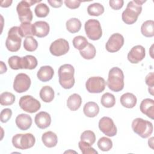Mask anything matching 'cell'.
<instances>
[{
  "mask_svg": "<svg viewBox=\"0 0 154 154\" xmlns=\"http://www.w3.org/2000/svg\"><path fill=\"white\" fill-rule=\"evenodd\" d=\"M146 1L134 0L128 2L122 14V20L128 25L134 23L142 11V4Z\"/></svg>",
  "mask_w": 154,
  "mask_h": 154,
  "instance_id": "cell-1",
  "label": "cell"
},
{
  "mask_svg": "<svg viewBox=\"0 0 154 154\" xmlns=\"http://www.w3.org/2000/svg\"><path fill=\"white\" fill-rule=\"evenodd\" d=\"M106 84L112 91L119 92L122 90L124 88V74L123 71L117 67L111 69L109 71Z\"/></svg>",
  "mask_w": 154,
  "mask_h": 154,
  "instance_id": "cell-2",
  "label": "cell"
},
{
  "mask_svg": "<svg viewBox=\"0 0 154 154\" xmlns=\"http://www.w3.org/2000/svg\"><path fill=\"white\" fill-rule=\"evenodd\" d=\"M75 69L71 64L61 65L58 69L59 83L65 89H70L75 84Z\"/></svg>",
  "mask_w": 154,
  "mask_h": 154,
  "instance_id": "cell-3",
  "label": "cell"
},
{
  "mask_svg": "<svg viewBox=\"0 0 154 154\" xmlns=\"http://www.w3.org/2000/svg\"><path fill=\"white\" fill-rule=\"evenodd\" d=\"M132 129L140 137L146 138L152 134L153 127L150 122L141 118H136L132 121Z\"/></svg>",
  "mask_w": 154,
  "mask_h": 154,
  "instance_id": "cell-4",
  "label": "cell"
},
{
  "mask_svg": "<svg viewBox=\"0 0 154 154\" xmlns=\"http://www.w3.org/2000/svg\"><path fill=\"white\" fill-rule=\"evenodd\" d=\"M41 1L23 0L19 2L17 5L16 10L18 14L19 20L21 23L31 22L32 20V13L30 7Z\"/></svg>",
  "mask_w": 154,
  "mask_h": 154,
  "instance_id": "cell-5",
  "label": "cell"
},
{
  "mask_svg": "<svg viewBox=\"0 0 154 154\" xmlns=\"http://www.w3.org/2000/svg\"><path fill=\"white\" fill-rule=\"evenodd\" d=\"M35 142L34 136L31 133L17 134L12 138L13 145L17 149L25 150L32 147Z\"/></svg>",
  "mask_w": 154,
  "mask_h": 154,
  "instance_id": "cell-6",
  "label": "cell"
},
{
  "mask_svg": "<svg viewBox=\"0 0 154 154\" xmlns=\"http://www.w3.org/2000/svg\"><path fill=\"white\" fill-rule=\"evenodd\" d=\"M22 37L19 34V27H11L8 32V37L5 41V46L10 52H17L21 46Z\"/></svg>",
  "mask_w": 154,
  "mask_h": 154,
  "instance_id": "cell-7",
  "label": "cell"
},
{
  "mask_svg": "<svg viewBox=\"0 0 154 154\" xmlns=\"http://www.w3.org/2000/svg\"><path fill=\"white\" fill-rule=\"evenodd\" d=\"M85 31L88 38L92 40H97L102 35V30L99 20L89 19L85 22L84 25Z\"/></svg>",
  "mask_w": 154,
  "mask_h": 154,
  "instance_id": "cell-8",
  "label": "cell"
},
{
  "mask_svg": "<svg viewBox=\"0 0 154 154\" xmlns=\"http://www.w3.org/2000/svg\"><path fill=\"white\" fill-rule=\"evenodd\" d=\"M19 105L21 109L29 113H34L38 111L41 104L38 100L30 95H25L19 99Z\"/></svg>",
  "mask_w": 154,
  "mask_h": 154,
  "instance_id": "cell-9",
  "label": "cell"
},
{
  "mask_svg": "<svg viewBox=\"0 0 154 154\" xmlns=\"http://www.w3.org/2000/svg\"><path fill=\"white\" fill-rule=\"evenodd\" d=\"M106 86L105 79L100 76H93L89 78L86 83L87 90L91 93H99L102 92Z\"/></svg>",
  "mask_w": 154,
  "mask_h": 154,
  "instance_id": "cell-10",
  "label": "cell"
},
{
  "mask_svg": "<svg viewBox=\"0 0 154 154\" xmlns=\"http://www.w3.org/2000/svg\"><path fill=\"white\" fill-rule=\"evenodd\" d=\"M31 83V79L28 75L23 73H19L14 78L13 89L19 93L25 92L29 88Z\"/></svg>",
  "mask_w": 154,
  "mask_h": 154,
  "instance_id": "cell-11",
  "label": "cell"
},
{
  "mask_svg": "<svg viewBox=\"0 0 154 154\" xmlns=\"http://www.w3.org/2000/svg\"><path fill=\"white\" fill-rule=\"evenodd\" d=\"M69 50V42L64 38H58L55 40L51 43L49 47V51L51 54L57 57L66 54Z\"/></svg>",
  "mask_w": 154,
  "mask_h": 154,
  "instance_id": "cell-12",
  "label": "cell"
},
{
  "mask_svg": "<svg viewBox=\"0 0 154 154\" xmlns=\"http://www.w3.org/2000/svg\"><path fill=\"white\" fill-rule=\"evenodd\" d=\"M99 128L108 137H114L117 134V128L113 120L108 117H103L99 122Z\"/></svg>",
  "mask_w": 154,
  "mask_h": 154,
  "instance_id": "cell-13",
  "label": "cell"
},
{
  "mask_svg": "<svg viewBox=\"0 0 154 154\" xmlns=\"http://www.w3.org/2000/svg\"><path fill=\"white\" fill-rule=\"evenodd\" d=\"M124 45V37L119 33H114L109 38L105 45V48L109 52L119 51Z\"/></svg>",
  "mask_w": 154,
  "mask_h": 154,
  "instance_id": "cell-14",
  "label": "cell"
},
{
  "mask_svg": "<svg viewBox=\"0 0 154 154\" xmlns=\"http://www.w3.org/2000/svg\"><path fill=\"white\" fill-rule=\"evenodd\" d=\"M146 55L144 48L141 45L134 46L128 54V61L132 64H137L142 61Z\"/></svg>",
  "mask_w": 154,
  "mask_h": 154,
  "instance_id": "cell-15",
  "label": "cell"
},
{
  "mask_svg": "<svg viewBox=\"0 0 154 154\" xmlns=\"http://www.w3.org/2000/svg\"><path fill=\"white\" fill-rule=\"evenodd\" d=\"M33 35L42 38L46 37L49 32V25L45 21H37L32 24Z\"/></svg>",
  "mask_w": 154,
  "mask_h": 154,
  "instance_id": "cell-16",
  "label": "cell"
},
{
  "mask_svg": "<svg viewBox=\"0 0 154 154\" xmlns=\"http://www.w3.org/2000/svg\"><path fill=\"white\" fill-rule=\"evenodd\" d=\"M34 122L38 128L43 129L50 126L51 117L50 114L47 112L41 111L35 115Z\"/></svg>",
  "mask_w": 154,
  "mask_h": 154,
  "instance_id": "cell-17",
  "label": "cell"
},
{
  "mask_svg": "<svg viewBox=\"0 0 154 154\" xmlns=\"http://www.w3.org/2000/svg\"><path fill=\"white\" fill-rule=\"evenodd\" d=\"M140 111L151 119L154 116V100L150 98L143 99L140 105Z\"/></svg>",
  "mask_w": 154,
  "mask_h": 154,
  "instance_id": "cell-18",
  "label": "cell"
},
{
  "mask_svg": "<svg viewBox=\"0 0 154 154\" xmlns=\"http://www.w3.org/2000/svg\"><path fill=\"white\" fill-rule=\"evenodd\" d=\"M15 122L18 128L22 131H26L31 127L32 119L28 114H20L16 117Z\"/></svg>",
  "mask_w": 154,
  "mask_h": 154,
  "instance_id": "cell-19",
  "label": "cell"
},
{
  "mask_svg": "<svg viewBox=\"0 0 154 154\" xmlns=\"http://www.w3.org/2000/svg\"><path fill=\"white\" fill-rule=\"evenodd\" d=\"M54 74L52 67L50 66H42L38 70L37 76L38 79L42 82H47L50 81Z\"/></svg>",
  "mask_w": 154,
  "mask_h": 154,
  "instance_id": "cell-20",
  "label": "cell"
},
{
  "mask_svg": "<svg viewBox=\"0 0 154 154\" xmlns=\"http://www.w3.org/2000/svg\"><path fill=\"white\" fill-rule=\"evenodd\" d=\"M42 140L45 146L49 148L55 147L58 143V138L55 133L52 131H47L42 136Z\"/></svg>",
  "mask_w": 154,
  "mask_h": 154,
  "instance_id": "cell-21",
  "label": "cell"
},
{
  "mask_svg": "<svg viewBox=\"0 0 154 154\" xmlns=\"http://www.w3.org/2000/svg\"><path fill=\"white\" fill-rule=\"evenodd\" d=\"M120 100L122 106L127 108H134L136 105L137 102L136 96L131 93H126L122 94Z\"/></svg>",
  "mask_w": 154,
  "mask_h": 154,
  "instance_id": "cell-22",
  "label": "cell"
},
{
  "mask_svg": "<svg viewBox=\"0 0 154 154\" xmlns=\"http://www.w3.org/2000/svg\"><path fill=\"white\" fill-rule=\"evenodd\" d=\"M84 114L88 117H94L99 112V107L94 102H88L86 103L83 108Z\"/></svg>",
  "mask_w": 154,
  "mask_h": 154,
  "instance_id": "cell-23",
  "label": "cell"
},
{
  "mask_svg": "<svg viewBox=\"0 0 154 154\" xmlns=\"http://www.w3.org/2000/svg\"><path fill=\"white\" fill-rule=\"evenodd\" d=\"M37 60L36 58L31 55H28L21 57V67L25 69L32 70L35 69L37 66Z\"/></svg>",
  "mask_w": 154,
  "mask_h": 154,
  "instance_id": "cell-24",
  "label": "cell"
},
{
  "mask_svg": "<svg viewBox=\"0 0 154 154\" xmlns=\"http://www.w3.org/2000/svg\"><path fill=\"white\" fill-rule=\"evenodd\" d=\"M82 103V98L77 93L70 95L67 100V106L71 111H76L78 109Z\"/></svg>",
  "mask_w": 154,
  "mask_h": 154,
  "instance_id": "cell-25",
  "label": "cell"
},
{
  "mask_svg": "<svg viewBox=\"0 0 154 154\" xmlns=\"http://www.w3.org/2000/svg\"><path fill=\"white\" fill-rule=\"evenodd\" d=\"M41 99L45 102H51L54 98V91L53 88L48 85L43 87L39 93Z\"/></svg>",
  "mask_w": 154,
  "mask_h": 154,
  "instance_id": "cell-26",
  "label": "cell"
},
{
  "mask_svg": "<svg viewBox=\"0 0 154 154\" xmlns=\"http://www.w3.org/2000/svg\"><path fill=\"white\" fill-rule=\"evenodd\" d=\"M141 34L146 37H152L154 35V21L148 20L143 23L141 26Z\"/></svg>",
  "mask_w": 154,
  "mask_h": 154,
  "instance_id": "cell-27",
  "label": "cell"
},
{
  "mask_svg": "<svg viewBox=\"0 0 154 154\" xmlns=\"http://www.w3.org/2000/svg\"><path fill=\"white\" fill-rule=\"evenodd\" d=\"M79 53L81 57L84 59L91 60L95 57L96 50L93 45L88 43L85 48L79 51Z\"/></svg>",
  "mask_w": 154,
  "mask_h": 154,
  "instance_id": "cell-28",
  "label": "cell"
},
{
  "mask_svg": "<svg viewBox=\"0 0 154 154\" xmlns=\"http://www.w3.org/2000/svg\"><path fill=\"white\" fill-rule=\"evenodd\" d=\"M67 31L71 33L78 32L81 28V22L77 18H71L66 23Z\"/></svg>",
  "mask_w": 154,
  "mask_h": 154,
  "instance_id": "cell-29",
  "label": "cell"
},
{
  "mask_svg": "<svg viewBox=\"0 0 154 154\" xmlns=\"http://www.w3.org/2000/svg\"><path fill=\"white\" fill-rule=\"evenodd\" d=\"M19 34L21 37H27L33 35L32 24L30 22L21 23L19 27Z\"/></svg>",
  "mask_w": 154,
  "mask_h": 154,
  "instance_id": "cell-30",
  "label": "cell"
},
{
  "mask_svg": "<svg viewBox=\"0 0 154 154\" xmlns=\"http://www.w3.org/2000/svg\"><path fill=\"white\" fill-rule=\"evenodd\" d=\"M104 12V7L100 3H94L90 4L87 7V13L90 16H99Z\"/></svg>",
  "mask_w": 154,
  "mask_h": 154,
  "instance_id": "cell-31",
  "label": "cell"
},
{
  "mask_svg": "<svg viewBox=\"0 0 154 154\" xmlns=\"http://www.w3.org/2000/svg\"><path fill=\"white\" fill-rule=\"evenodd\" d=\"M101 104L105 108H111L116 103V98L114 96L110 93H104L101 97Z\"/></svg>",
  "mask_w": 154,
  "mask_h": 154,
  "instance_id": "cell-32",
  "label": "cell"
},
{
  "mask_svg": "<svg viewBox=\"0 0 154 154\" xmlns=\"http://www.w3.org/2000/svg\"><path fill=\"white\" fill-rule=\"evenodd\" d=\"M38 47L37 41L32 36L26 37L23 42V48L29 52H33L37 49Z\"/></svg>",
  "mask_w": 154,
  "mask_h": 154,
  "instance_id": "cell-33",
  "label": "cell"
},
{
  "mask_svg": "<svg viewBox=\"0 0 154 154\" xmlns=\"http://www.w3.org/2000/svg\"><path fill=\"white\" fill-rule=\"evenodd\" d=\"M0 103L1 105L8 106L12 105L15 101L14 95L10 92H3L0 95Z\"/></svg>",
  "mask_w": 154,
  "mask_h": 154,
  "instance_id": "cell-34",
  "label": "cell"
},
{
  "mask_svg": "<svg viewBox=\"0 0 154 154\" xmlns=\"http://www.w3.org/2000/svg\"><path fill=\"white\" fill-rule=\"evenodd\" d=\"M97 146L100 150L103 152L109 151L112 147L111 140L106 137H102L97 141Z\"/></svg>",
  "mask_w": 154,
  "mask_h": 154,
  "instance_id": "cell-35",
  "label": "cell"
},
{
  "mask_svg": "<svg viewBox=\"0 0 154 154\" xmlns=\"http://www.w3.org/2000/svg\"><path fill=\"white\" fill-rule=\"evenodd\" d=\"M34 12L37 17H45L49 13V8L45 3L38 4L34 8Z\"/></svg>",
  "mask_w": 154,
  "mask_h": 154,
  "instance_id": "cell-36",
  "label": "cell"
},
{
  "mask_svg": "<svg viewBox=\"0 0 154 154\" xmlns=\"http://www.w3.org/2000/svg\"><path fill=\"white\" fill-rule=\"evenodd\" d=\"M72 43L75 49L81 51L87 46L88 42L85 37L82 35H78L73 38Z\"/></svg>",
  "mask_w": 154,
  "mask_h": 154,
  "instance_id": "cell-37",
  "label": "cell"
},
{
  "mask_svg": "<svg viewBox=\"0 0 154 154\" xmlns=\"http://www.w3.org/2000/svg\"><path fill=\"white\" fill-rule=\"evenodd\" d=\"M81 140L85 143H88L90 145H93L96 141V136L94 133L90 130L84 131L80 137Z\"/></svg>",
  "mask_w": 154,
  "mask_h": 154,
  "instance_id": "cell-38",
  "label": "cell"
},
{
  "mask_svg": "<svg viewBox=\"0 0 154 154\" xmlns=\"http://www.w3.org/2000/svg\"><path fill=\"white\" fill-rule=\"evenodd\" d=\"M78 146L83 154H97L98 152L91 147V145L82 141L78 143Z\"/></svg>",
  "mask_w": 154,
  "mask_h": 154,
  "instance_id": "cell-39",
  "label": "cell"
},
{
  "mask_svg": "<svg viewBox=\"0 0 154 154\" xmlns=\"http://www.w3.org/2000/svg\"><path fill=\"white\" fill-rule=\"evenodd\" d=\"M8 63L10 67L13 70L22 69L21 67V57L17 55L10 57L8 60Z\"/></svg>",
  "mask_w": 154,
  "mask_h": 154,
  "instance_id": "cell-40",
  "label": "cell"
},
{
  "mask_svg": "<svg viewBox=\"0 0 154 154\" xmlns=\"http://www.w3.org/2000/svg\"><path fill=\"white\" fill-rule=\"evenodd\" d=\"M146 84L149 86L148 91L151 95H153V87H154V75L153 72L149 73L145 78Z\"/></svg>",
  "mask_w": 154,
  "mask_h": 154,
  "instance_id": "cell-41",
  "label": "cell"
},
{
  "mask_svg": "<svg viewBox=\"0 0 154 154\" xmlns=\"http://www.w3.org/2000/svg\"><path fill=\"white\" fill-rule=\"evenodd\" d=\"M12 111L10 108H5L1 112V121L2 123L7 122L11 118Z\"/></svg>",
  "mask_w": 154,
  "mask_h": 154,
  "instance_id": "cell-42",
  "label": "cell"
},
{
  "mask_svg": "<svg viewBox=\"0 0 154 154\" xmlns=\"http://www.w3.org/2000/svg\"><path fill=\"white\" fill-rule=\"evenodd\" d=\"M82 1L77 0H66L64 1V4L66 7L70 9H76L80 6V4Z\"/></svg>",
  "mask_w": 154,
  "mask_h": 154,
  "instance_id": "cell-43",
  "label": "cell"
},
{
  "mask_svg": "<svg viewBox=\"0 0 154 154\" xmlns=\"http://www.w3.org/2000/svg\"><path fill=\"white\" fill-rule=\"evenodd\" d=\"M109 4L112 9L117 10L122 8L124 1L123 0H111L109 1Z\"/></svg>",
  "mask_w": 154,
  "mask_h": 154,
  "instance_id": "cell-44",
  "label": "cell"
},
{
  "mask_svg": "<svg viewBox=\"0 0 154 154\" xmlns=\"http://www.w3.org/2000/svg\"><path fill=\"white\" fill-rule=\"evenodd\" d=\"M48 2L54 8H60L63 4V1L58 0H48Z\"/></svg>",
  "mask_w": 154,
  "mask_h": 154,
  "instance_id": "cell-45",
  "label": "cell"
},
{
  "mask_svg": "<svg viewBox=\"0 0 154 154\" xmlns=\"http://www.w3.org/2000/svg\"><path fill=\"white\" fill-rule=\"evenodd\" d=\"M12 1H9V0H5V1H1V7H8L9 6L11 5L12 3Z\"/></svg>",
  "mask_w": 154,
  "mask_h": 154,
  "instance_id": "cell-46",
  "label": "cell"
},
{
  "mask_svg": "<svg viewBox=\"0 0 154 154\" xmlns=\"http://www.w3.org/2000/svg\"><path fill=\"white\" fill-rule=\"evenodd\" d=\"M1 68H0V70H1V74H2L4 73H5L7 70V67H6V65L4 63L3 61H1Z\"/></svg>",
  "mask_w": 154,
  "mask_h": 154,
  "instance_id": "cell-47",
  "label": "cell"
},
{
  "mask_svg": "<svg viewBox=\"0 0 154 154\" xmlns=\"http://www.w3.org/2000/svg\"><path fill=\"white\" fill-rule=\"evenodd\" d=\"M153 137H151V138L149 140V141H148L149 146H150L152 149H153Z\"/></svg>",
  "mask_w": 154,
  "mask_h": 154,
  "instance_id": "cell-48",
  "label": "cell"
}]
</instances>
